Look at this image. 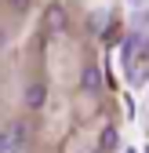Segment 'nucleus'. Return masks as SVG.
<instances>
[{"instance_id":"3","label":"nucleus","mask_w":149,"mask_h":153,"mask_svg":"<svg viewBox=\"0 0 149 153\" xmlns=\"http://www.w3.org/2000/svg\"><path fill=\"white\" fill-rule=\"evenodd\" d=\"M113 146H117V131L105 128V131H102V149H113Z\"/></svg>"},{"instance_id":"5","label":"nucleus","mask_w":149,"mask_h":153,"mask_svg":"<svg viewBox=\"0 0 149 153\" xmlns=\"http://www.w3.org/2000/svg\"><path fill=\"white\" fill-rule=\"evenodd\" d=\"M131 4H142V0H131Z\"/></svg>"},{"instance_id":"1","label":"nucleus","mask_w":149,"mask_h":153,"mask_svg":"<svg viewBox=\"0 0 149 153\" xmlns=\"http://www.w3.org/2000/svg\"><path fill=\"white\" fill-rule=\"evenodd\" d=\"M44 99H47V91H44V84H33V88L26 91V102H29L33 109H40V106H44Z\"/></svg>"},{"instance_id":"6","label":"nucleus","mask_w":149,"mask_h":153,"mask_svg":"<svg viewBox=\"0 0 149 153\" xmlns=\"http://www.w3.org/2000/svg\"><path fill=\"white\" fill-rule=\"evenodd\" d=\"M127 153H135V149H127Z\"/></svg>"},{"instance_id":"4","label":"nucleus","mask_w":149,"mask_h":153,"mask_svg":"<svg viewBox=\"0 0 149 153\" xmlns=\"http://www.w3.org/2000/svg\"><path fill=\"white\" fill-rule=\"evenodd\" d=\"M7 146H11V139H7V135H4V131H0V153H4V149H7Z\"/></svg>"},{"instance_id":"2","label":"nucleus","mask_w":149,"mask_h":153,"mask_svg":"<svg viewBox=\"0 0 149 153\" xmlns=\"http://www.w3.org/2000/svg\"><path fill=\"white\" fill-rule=\"evenodd\" d=\"M98 84H102V76H98V69H95V66H91V69L84 73V88H98Z\"/></svg>"}]
</instances>
